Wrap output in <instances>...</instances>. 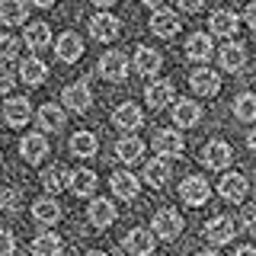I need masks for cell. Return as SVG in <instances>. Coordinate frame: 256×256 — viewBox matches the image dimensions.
I'll return each instance as SVG.
<instances>
[{
  "label": "cell",
  "instance_id": "6da1fadb",
  "mask_svg": "<svg viewBox=\"0 0 256 256\" xmlns=\"http://www.w3.org/2000/svg\"><path fill=\"white\" fill-rule=\"evenodd\" d=\"M42 189H45V196H58V192H64V189H70V182H74V173L68 170L64 164H52L48 170H42Z\"/></svg>",
  "mask_w": 256,
  "mask_h": 256
},
{
  "label": "cell",
  "instance_id": "7a4b0ae2",
  "mask_svg": "<svg viewBox=\"0 0 256 256\" xmlns=\"http://www.w3.org/2000/svg\"><path fill=\"white\" fill-rule=\"evenodd\" d=\"M182 234V218L176 208H160L154 214V237L160 240H176Z\"/></svg>",
  "mask_w": 256,
  "mask_h": 256
},
{
  "label": "cell",
  "instance_id": "3957f363",
  "mask_svg": "<svg viewBox=\"0 0 256 256\" xmlns=\"http://www.w3.org/2000/svg\"><path fill=\"white\" fill-rule=\"evenodd\" d=\"M208 196H212V186H208L202 176H186V180H182V186H180V198H182L186 205L198 208V205H205V202H208Z\"/></svg>",
  "mask_w": 256,
  "mask_h": 256
},
{
  "label": "cell",
  "instance_id": "277c9868",
  "mask_svg": "<svg viewBox=\"0 0 256 256\" xmlns=\"http://www.w3.org/2000/svg\"><path fill=\"white\" fill-rule=\"evenodd\" d=\"M118 32H122V20L112 16V13H96L90 20V36L96 42H112Z\"/></svg>",
  "mask_w": 256,
  "mask_h": 256
},
{
  "label": "cell",
  "instance_id": "5b68a950",
  "mask_svg": "<svg viewBox=\"0 0 256 256\" xmlns=\"http://www.w3.org/2000/svg\"><path fill=\"white\" fill-rule=\"evenodd\" d=\"M61 102L70 112H86V109H90V102H93V93H90V86H86L84 80H77V84H68V86H64Z\"/></svg>",
  "mask_w": 256,
  "mask_h": 256
},
{
  "label": "cell",
  "instance_id": "8992f818",
  "mask_svg": "<svg viewBox=\"0 0 256 256\" xmlns=\"http://www.w3.org/2000/svg\"><path fill=\"white\" fill-rule=\"evenodd\" d=\"M182 148H186V141H182V134L176 132V128H160V132L154 134V150L160 157H180Z\"/></svg>",
  "mask_w": 256,
  "mask_h": 256
},
{
  "label": "cell",
  "instance_id": "52a82bcc",
  "mask_svg": "<svg viewBox=\"0 0 256 256\" xmlns=\"http://www.w3.org/2000/svg\"><path fill=\"white\" fill-rule=\"evenodd\" d=\"M230 160H234V150L228 141H208L202 148V164L212 170H224V166H230Z\"/></svg>",
  "mask_w": 256,
  "mask_h": 256
},
{
  "label": "cell",
  "instance_id": "ba28073f",
  "mask_svg": "<svg viewBox=\"0 0 256 256\" xmlns=\"http://www.w3.org/2000/svg\"><path fill=\"white\" fill-rule=\"evenodd\" d=\"M189 84L198 96H218V90H221V77L212 68H196L189 74Z\"/></svg>",
  "mask_w": 256,
  "mask_h": 256
},
{
  "label": "cell",
  "instance_id": "9c48e42d",
  "mask_svg": "<svg viewBox=\"0 0 256 256\" xmlns=\"http://www.w3.org/2000/svg\"><path fill=\"white\" fill-rule=\"evenodd\" d=\"M125 250L132 253V256H150L154 253V244H157V237L150 234V230H144V228H132L125 234Z\"/></svg>",
  "mask_w": 256,
  "mask_h": 256
},
{
  "label": "cell",
  "instance_id": "30bf717a",
  "mask_svg": "<svg viewBox=\"0 0 256 256\" xmlns=\"http://www.w3.org/2000/svg\"><path fill=\"white\" fill-rule=\"evenodd\" d=\"M100 74L106 77V80H112V84L125 80V74H128V58H125L122 52H106L100 58Z\"/></svg>",
  "mask_w": 256,
  "mask_h": 256
},
{
  "label": "cell",
  "instance_id": "8fae6325",
  "mask_svg": "<svg viewBox=\"0 0 256 256\" xmlns=\"http://www.w3.org/2000/svg\"><path fill=\"white\" fill-rule=\"evenodd\" d=\"M86 218H90L93 228H109V224H116L118 212L109 198H93V202L86 205Z\"/></svg>",
  "mask_w": 256,
  "mask_h": 256
},
{
  "label": "cell",
  "instance_id": "7c38bea8",
  "mask_svg": "<svg viewBox=\"0 0 256 256\" xmlns=\"http://www.w3.org/2000/svg\"><path fill=\"white\" fill-rule=\"evenodd\" d=\"M246 176H240V173H224L221 180H218V192H221V198H228V202H244L246 198Z\"/></svg>",
  "mask_w": 256,
  "mask_h": 256
},
{
  "label": "cell",
  "instance_id": "4fadbf2b",
  "mask_svg": "<svg viewBox=\"0 0 256 256\" xmlns=\"http://www.w3.org/2000/svg\"><path fill=\"white\" fill-rule=\"evenodd\" d=\"M20 150H22V160H26V164H42L45 154H48V138L42 132H32L20 141Z\"/></svg>",
  "mask_w": 256,
  "mask_h": 256
},
{
  "label": "cell",
  "instance_id": "5bb4252c",
  "mask_svg": "<svg viewBox=\"0 0 256 256\" xmlns=\"http://www.w3.org/2000/svg\"><path fill=\"white\" fill-rule=\"evenodd\" d=\"M234 221L228 218V214H218V218H212L205 224V237L212 240L214 246H221V244H230V240H234Z\"/></svg>",
  "mask_w": 256,
  "mask_h": 256
},
{
  "label": "cell",
  "instance_id": "9a60e30c",
  "mask_svg": "<svg viewBox=\"0 0 256 256\" xmlns=\"http://www.w3.org/2000/svg\"><path fill=\"white\" fill-rule=\"evenodd\" d=\"M144 100H148L150 109H166L173 100V84L170 80H154V84H148V90H144Z\"/></svg>",
  "mask_w": 256,
  "mask_h": 256
},
{
  "label": "cell",
  "instance_id": "2e32d148",
  "mask_svg": "<svg viewBox=\"0 0 256 256\" xmlns=\"http://www.w3.org/2000/svg\"><path fill=\"white\" fill-rule=\"evenodd\" d=\"M109 182H112V192L118 198H138V192H141V180L128 170H116Z\"/></svg>",
  "mask_w": 256,
  "mask_h": 256
},
{
  "label": "cell",
  "instance_id": "e0dca14e",
  "mask_svg": "<svg viewBox=\"0 0 256 256\" xmlns=\"http://www.w3.org/2000/svg\"><path fill=\"white\" fill-rule=\"evenodd\" d=\"M150 32L154 36H160V38H173L176 32H180V16H176L173 10H157L154 16H150Z\"/></svg>",
  "mask_w": 256,
  "mask_h": 256
},
{
  "label": "cell",
  "instance_id": "ac0fdd59",
  "mask_svg": "<svg viewBox=\"0 0 256 256\" xmlns=\"http://www.w3.org/2000/svg\"><path fill=\"white\" fill-rule=\"evenodd\" d=\"M4 118H6V125H13V128L26 125L32 118V106H29L26 96H13V100L6 102V106H4Z\"/></svg>",
  "mask_w": 256,
  "mask_h": 256
},
{
  "label": "cell",
  "instance_id": "d6986e66",
  "mask_svg": "<svg viewBox=\"0 0 256 256\" xmlns=\"http://www.w3.org/2000/svg\"><path fill=\"white\" fill-rule=\"evenodd\" d=\"M54 52H58V58L64 64H74V61H80V54H84V42H80L77 32H64V36H58Z\"/></svg>",
  "mask_w": 256,
  "mask_h": 256
},
{
  "label": "cell",
  "instance_id": "ffe728a7",
  "mask_svg": "<svg viewBox=\"0 0 256 256\" xmlns=\"http://www.w3.org/2000/svg\"><path fill=\"white\" fill-rule=\"evenodd\" d=\"M218 58H221V68H224V70L237 74V70L246 68V48L240 45V42H228V45L218 52Z\"/></svg>",
  "mask_w": 256,
  "mask_h": 256
},
{
  "label": "cell",
  "instance_id": "44dd1931",
  "mask_svg": "<svg viewBox=\"0 0 256 256\" xmlns=\"http://www.w3.org/2000/svg\"><path fill=\"white\" fill-rule=\"evenodd\" d=\"M212 36L208 32H192V36L186 38V58L189 61H208L212 58Z\"/></svg>",
  "mask_w": 256,
  "mask_h": 256
},
{
  "label": "cell",
  "instance_id": "7402d4cb",
  "mask_svg": "<svg viewBox=\"0 0 256 256\" xmlns=\"http://www.w3.org/2000/svg\"><path fill=\"white\" fill-rule=\"evenodd\" d=\"M36 122H38V128H42V134L45 132H61L64 128V109L54 106V102H45V106L36 112Z\"/></svg>",
  "mask_w": 256,
  "mask_h": 256
},
{
  "label": "cell",
  "instance_id": "603a6c76",
  "mask_svg": "<svg viewBox=\"0 0 256 256\" xmlns=\"http://www.w3.org/2000/svg\"><path fill=\"white\" fill-rule=\"evenodd\" d=\"M160 64H164V58H160V52H154V48L141 45L138 52H134V70L144 74V77H154L160 70Z\"/></svg>",
  "mask_w": 256,
  "mask_h": 256
},
{
  "label": "cell",
  "instance_id": "cb8c5ba5",
  "mask_svg": "<svg viewBox=\"0 0 256 256\" xmlns=\"http://www.w3.org/2000/svg\"><path fill=\"white\" fill-rule=\"evenodd\" d=\"M148 186H154V189H164L166 186V180H170V164H166L164 157H157V160H148L144 164V176H141Z\"/></svg>",
  "mask_w": 256,
  "mask_h": 256
},
{
  "label": "cell",
  "instance_id": "d4e9b609",
  "mask_svg": "<svg viewBox=\"0 0 256 256\" xmlns=\"http://www.w3.org/2000/svg\"><path fill=\"white\" fill-rule=\"evenodd\" d=\"M112 122H116V128H125V132H132V128H141L144 112L134 106V102H122V106L112 112Z\"/></svg>",
  "mask_w": 256,
  "mask_h": 256
},
{
  "label": "cell",
  "instance_id": "484cf974",
  "mask_svg": "<svg viewBox=\"0 0 256 256\" xmlns=\"http://www.w3.org/2000/svg\"><path fill=\"white\" fill-rule=\"evenodd\" d=\"M208 26H212V36L230 38L237 32V13L234 10H214L212 20H208Z\"/></svg>",
  "mask_w": 256,
  "mask_h": 256
},
{
  "label": "cell",
  "instance_id": "4316f807",
  "mask_svg": "<svg viewBox=\"0 0 256 256\" xmlns=\"http://www.w3.org/2000/svg\"><path fill=\"white\" fill-rule=\"evenodd\" d=\"M198 118H202V106L198 102H192V100H180L173 106V122L180 125V128H192V125H198Z\"/></svg>",
  "mask_w": 256,
  "mask_h": 256
},
{
  "label": "cell",
  "instance_id": "83f0119b",
  "mask_svg": "<svg viewBox=\"0 0 256 256\" xmlns=\"http://www.w3.org/2000/svg\"><path fill=\"white\" fill-rule=\"evenodd\" d=\"M29 16V6L22 0H0V22L4 26H22Z\"/></svg>",
  "mask_w": 256,
  "mask_h": 256
},
{
  "label": "cell",
  "instance_id": "f1b7e54d",
  "mask_svg": "<svg viewBox=\"0 0 256 256\" xmlns=\"http://www.w3.org/2000/svg\"><path fill=\"white\" fill-rule=\"evenodd\" d=\"M32 214H36V221H42V224H58L61 221V205L54 202L52 196H42V198L32 202Z\"/></svg>",
  "mask_w": 256,
  "mask_h": 256
},
{
  "label": "cell",
  "instance_id": "f546056e",
  "mask_svg": "<svg viewBox=\"0 0 256 256\" xmlns=\"http://www.w3.org/2000/svg\"><path fill=\"white\" fill-rule=\"evenodd\" d=\"M32 256H61L64 250V240L58 234H52V230H45V234H38L36 240H32Z\"/></svg>",
  "mask_w": 256,
  "mask_h": 256
},
{
  "label": "cell",
  "instance_id": "4dcf8cb0",
  "mask_svg": "<svg viewBox=\"0 0 256 256\" xmlns=\"http://www.w3.org/2000/svg\"><path fill=\"white\" fill-rule=\"evenodd\" d=\"M141 154H144V141L134 138V134H125V138L116 141V157L122 164H134V160H141Z\"/></svg>",
  "mask_w": 256,
  "mask_h": 256
},
{
  "label": "cell",
  "instance_id": "1f68e13d",
  "mask_svg": "<svg viewBox=\"0 0 256 256\" xmlns=\"http://www.w3.org/2000/svg\"><path fill=\"white\" fill-rule=\"evenodd\" d=\"M45 77H48V68H45V61H38V58H26L20 64V80L26 86H38V84H45Z\"/></svg>",
  "mask_w": 256,
  "mask_h": 256
},
{
  "label": "cell",
  "instance_id": "d6a6232c",
  "mask_svg": "<svg viewBox=\"0 0 256 256\" xmlns=\"http://www.w3.org/2000/svg\"><path fill=\"white\" fill-rule=\"evenodd\" d=\"M26 45L32 48V52H42V48L52 45V26L48 22H29L26 26Z\"/></svg>",
  "mask_w": 256,
  "mask_h": 256
},
{
  "label": "cell",
  "instance_id": "836d02e7",
  "mask_svg": "<svg viewBox=\"0 0 256 256\" xmlns=\"http://www.w3.org/2000/svg\"><path fill=\"white\" fill-rule=\"evenodd\" d=\"M96 148H100V141H96L93 132H77L74 138H70V150H74L77 157H93Z\"/></svg>",
  "mask_w": 256,
  "mask_h": 256
},
{
  "label": "cell",
  "instance_id": "e575fe53",
  "mask_svg": "<svg viewBox=\"0 0 256 256\" xmlns=\"http://www.w3.org/2000/svg\"><path fill=\"white\" fill-rule=\"evenodd\" d=\"M96 173L93 170H77L74 173V182H70V189H74V196H80V198H86V196H93L96 192Z\"/></svg>",
  "mask_w": 256,
  "mask_h": 256
},
{
  "label": "cell",
  "instance_id": "d590c367",
  "mask_svg": "<svg viewBox=\"0 0 256 256\" xmlns=\"http://www.w3.org/2000/svg\"><path fill=\"white\" fill-rule=\"evenodd\" d=\"M234 116L240 122H256V93H240L234 100Z\"/></svg>",
  "mask_w": 256,
  "mask_h": 256
},
{
  "label": "cell",
  "instance_id": "8d00e7d4",
  "mask_svg": "<svg viewBox=\"0 0 256 256\" xmlns=\"http://www.w3.org/2000/svg\"><path fill=\"white\" fill-rule=\"evenodd\" d=\"M20 54V38L16 36H0V64L13 61Z\"/></svg>",
  "mask_w": 256,
  "mask_h": 256
},
{
  "label": "cell",
  "instance_id": "74e56055",
  "mask_svg": "<svg viewBox=\"0 0 256 256\" xmlns=\"http://www.w3.org/2000/svg\"><path fill=\"white\" fill-rule=\"evenodd\" d=\"M240 224H244V230L256 234V205H244V212H240Z\"/></svg>",
  "mask_w": 256,
  "mask_h": 256
},
{
  "label": "cell",
  "instance_id": "f35d334b",
  "mask_svg": "<svg viewBox=\"0 0 256 256\" xmlns=\"http://www.w3.org/2000/svg\"><path fill=\"white\" fill-rule=\"evenodd\" d=\"M0 205H4L6 212H16V208H20V192H16V189H4V192H0Z\"/></svg>",
  "mask_w": 256,
  "mask_h": 256
},
{
  "label": "cell",
  "instance_id": "ab89813d",
  "mask_svg": "<svg viewBox=\"0 0 256 256\" xmlns=\"http://www.w3.org/2000/svg\"><path fill=\"white\" fill-rule=\"evenodd\" d=\"M13 250H16V237L10 230H0V256H13Z\"/></svg>",
  "mask_w": 256,
  "mask_h": 256
},
{
  "label": "cell",
  "instance_id": "60d3db41",
  "mask_svg": "<svg viewBox=\"0 0 256 256\" xmlns=\"http://www.w3.org/2000/svg\"><path fill=\"white\" fill-rule=\"evenodd\" d=\"M13 84H16V77L4 68V64H0V93H10V90H13Z\"/></svg>",
  "mask_w": 256,
  "mask_h": 256
},
{
  "label": "cell",
  "instance_id": "b9f144b4",
  "mask_svg": "<svg viewBox=\"0 0 256 256\" xmlns=\"http://www.w3.org/2000/svg\"><path fill=\"white\" fill-rule=\"evenodd\" d=\"M180 10H186V13H198V10H202V0H180Z\"/></svg>",
  "mask_w": 256,
  "mask_h": 256
},
{
  "label": "cell",
  "instance_id": "7bdbcfd3",
  "mask_svg": "<svg viewBox=\"0 0 256 256\" xmlns=\"http://www.w3.org/2000/svg\"><path fill=\"white\" fill-rule=\"evenodd\" d=\"M244 20H246V26H250V29H256V0L244 10Z\"/></svg>",
  "mask_w": 256,
  "mask_h": 256
},
{
  "label": "cell",
  "instance_id": "ee69618b",
  "mask_svg": "<svg viewBox=\"0 0 256 256\" xmlns=\"http://www.w3.org/2000/svg\"><path fill=\"white\" fill-rule=\"evenodd\" d=\"M234 256H256V246H240Z\"/></svg>",
  "mask_w": 256,
  "mask_h": 256
},
{
  "label": "cell",
  "instance_id": "f6af8a7d",
  "mask_svg": "<svg viewBox=\"0 0 256 256\" xmlns=\"http://www.w3.org/2000/svg\"><path fill=\"white\" fill-rule=\"evenodd\" d=\"M246 144H250V150H256V128H253L250 134H246Z\"/></svg>",
  "mask_w": 256,
  "mask_h": 256
},
{
  "label": "cell",
  "instance_id": "bcb514c9",
  "mask_svg": "<svg viewBox=\"0 0 256 256\" xmlns=\"http://www.w3.org/2000/svg\"><path fill=\"white\" fill-rule=\"evenodd\" d=\"M84 256H106L102 250H90V253H84Z\"/></svg>",
  "mask_w": 256,
  "mask_h": 256
},
{
  "label": "cell",
  "instance_id": "7dc6e473",
  "mask_svg": "<svg viewBox=\"0 0 256 256\" xmlns=\"http://www.w3.org/2000/svg\"><path fill=\"white\" fill-rule=\"evenodd\" d=\"M196 256H221V253H214V250H205V253H196Z\"/></svg>",
  "mask_w": 256,
  "mask_h": 256
}]
</instances>
